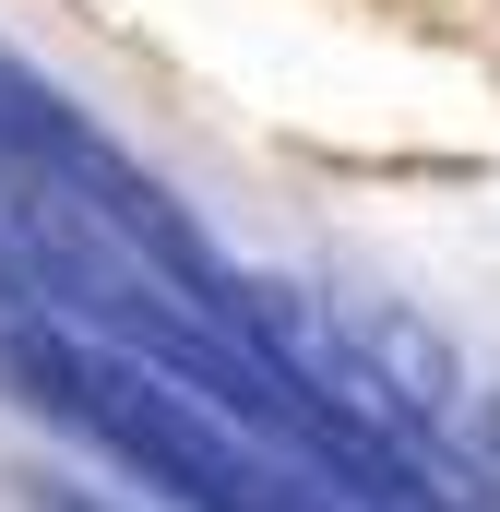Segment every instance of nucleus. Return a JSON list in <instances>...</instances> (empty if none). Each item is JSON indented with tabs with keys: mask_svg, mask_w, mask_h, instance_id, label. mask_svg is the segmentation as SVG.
<instances>
[{
	"mask_svg": "<svg viewBox=\"0 0 500 512\" xmlns=\"http://www.w3.org/2000/svg\"><path fill=\"white\" fill-rule=\"evenodd\" d=\"M0 382L24 393L36 417L108 441L143 489H167V501H191V512H298L227 429H203L155 370H120V358L72 346V334H48V322H0Z\"/></svg>",
	"mask_w": 500,
	"mask_h": 512,
	"instance_id": "1",
	"label": "nucleus"
},
{
	"mask_svg": "<svg viewBox=\"0 0 500 512\" xmlns=\"http://www.w3.org/2000/svg\"><path fill=\"white\" fill-rule=\"evenodd\" d=\"M489 512H500V441H489Z\"/></svg>",
	"mask_w": 500,
	"mask_h": 512,
	"instance_id": "2",
	"label": "nucleus"
}]
</instances>
